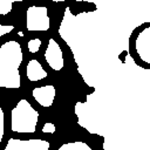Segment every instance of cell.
I'll return each instance as SVG.
<instances>
[{"label":"cell","mask_w":150,"mask_h":150,"mask_svg":"<svg viewBox=\"0 0 150 150\" xmlns=\"http://www.w3.org/2000/svg\"><path fill=\"white\" fill-rule=\"evenodd\" d=\"M26 76L30 82H39L47 79L48 73L36 59H30L26 64Z\"/></svg>","instance_id":"cell-7"},{"label":"cell","mask_w":150,"mask_h":150,"mask_svg":"<svg viewBox=\"0 0 150 150\" xmlns=\"http://www.w3.org/2000/svg\"><path fill=\"white\" fill-rule=\"evenodd\" d=\"M50 143L47 139H16L9 138L4 150H49Z\"/></svg>","instance_id":"cell-5"},{"label":"cell","mask_w":150,"mask_h":150,"mask_svg":"<svg viewBox=\"0 0 150 150\" xmlns=\"http://www.w3.org/2000/svg\"><path fill=\"white\" fill-rule=\"evenodd\" d=\"M23 60L22 46L9 40L0 46V88L19 89L21 87L20 64Z\"/></svg>","instance_id":"cell-1"},{"label":"cell","mask_w":150,"mask_h":150,"mask_svg":"<svg viewBox=\"0 0 150 150\" xmlns=\"http://www.w3.org/2000/svg\"><path fill=\"white\" fill-rule=\"evenodd\" d=\"M41 45H42V41L40 38H34V39H30L28 40L27 42V49L30 54H36L40 48H41Z\"/></svg>","instance_id":"cell-10"},{"label":"cell","mask_w":150,"mask_h":150,"mask_svg":"<svg viewBox=\"0 0 150 150\" xmlns=\"http://www.w3.org/2000/svg\"><path fill=\"white\" fill-rule=\"evenodd\" d=\"M13 30H14V26L13 25H4V23H0V38L7 35L9 33H12Z\"/></svg>","instance_id":"cell-13"},{"label":"cell","mask_w":150,"mask_h":150,"mask_svg":"<svg viewBox=\"0 0 150 150\" xmlns=\"http://www.w3.org/2000/svg\"><path fill=\"white\" fill-rule=\"evenodd\" d=\"M41 131H42L43 134H54V132L56 131V127H55V124L52 123V122H46V123L43 124Z\"/></svg>","instance_id":"cell-12"},{"label":"cell","mask_w":150,"mask_h":150,"mask_svg":"<svg viewBox=\"0 0 150 150\" xmlns=\"http://www.w3.org/2000/svg\"><path fill=\"white\" fill-rule=\"evenodd\" d=\"M45 60L50 69L55 71H61L64 67V56L62 48L60 47L59 42L54 38H49L46 50H45Z\"/></svg>","instance_id":"cell-4"},{"label":"cell","mask_w":150,"mask_h":150,"mask_svg":"<svg viewBox=\"0 0 150 150\" xmlns=\"http://www.w3.org/2000/svg\"><path fill=\"white\" fill-rule=\"evenodd\" d=\"M5 136V111L0 105V144Z\"/></svg>","instance_id":"cell-11"},{"label":"cell","mask_w":150,"mask_h":150,"mask_svg":"<svg viewBox=\"0 0 150 150\" xmlns=\"http://www.w3.org/2000/svg\"><path fill=\"white\" fill-rule=\"evenodd\" d=\"M40 114L26 98H21L11 110V130L20 134H34Z\"/></svg>","instance_id":"cell-2"},{"label":"cell","mask_w":150,"mask_h":150,"mask_svg":"<svg viewBox=\"0 0 150 150\" xmlns=\"http://www.w3.org/2000/svg\"><path fill=\"white\" fill-rule=\"evenodd\" d=\"M16 2L15 0H0V15H8L13 9V5Z\"/></svg>","instance_id":"cell-9"},{"label":"cell","mask_w":150,"mask_h":150,"mask_svg":"<svg viewBox=\"0 0 150 150\" xmlns=\"http://www.w3.org/2000/svg\"><path fill=\"white\" fill-rule=\"evenodd\" d=\"M47 7L29 6L26 12V28L28 32H46L50 28Z\"/></svg>","instance_id":"cell-3"},{"label":"cell","mask_w":150,"mask_h":150,"mask_svg":"<svg viewBox=\"0 0 150 150\" xmlns=\"http://www.w3.org/2000/svg\"><path fill=\"white\" fill-rule=\"evenodd\" d=\"M57 150H93L90 145L82 141H74L62 144Z\"/></svg>","instance_id":"cell-8"},{"label":"cell","mask_w":150,"mask_h":150,"mask_svg":"<svg viewBox=\"0 0 150 150\" xmlns=\"http://www.w3.org/2000/svg\"><path fill=\"white\" fill-rule=\"evenodd\" d=\"M32 96L39 105L43 108H50L56 97V88L54 84H45V86L35 87L32 90Z\"/></svg>","instance_id":"cell-6"}]
</instances>
